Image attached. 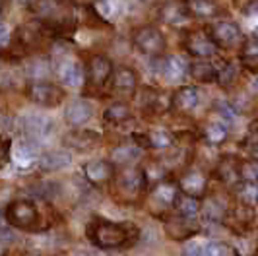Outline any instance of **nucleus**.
<instances>
[{"label":"nucleus","mask_w":258,"mask_h":256,"mask_svg":"<svg viewBox=\"0 0 258 256\" xmlns=\"http://www.w3.org/2000/svg\"><path fill=\"white\" fill-rule=\"evenodd\" d=\"M4 218L8 221V225L14 229L31 231V233H39V231L49 229L54 221V212L49 204L45 202H35L29 198H18L12 200L4 210Z\"/></svg>","instance_id":"obj_1"},{"label":"nucleus","mask_w":258,"mask_h":256,"mask_svg":"<svg viewBox=\"0 0 258 256\" xmlns=\"http://www.w3.org/2000/svg\"><path fill=\"white\" fill-rule=\"evenodd\" d=\"M27 10L49 31L68 33L78 26L76 4L72 0H27Z\"/></svg>","instance_id":"obj_2"},{"label":"nucleus","mask_w":258,"mask_h":256,"mask_svg":"<svg viewBox=\"0 0 258 256\" xmlns=\"http://www.w3.org/2000/svg\"><path fill=\"white\" fill-rule=\"evenodd\" d=\"M88 239L91 244L103 250L113 248H128L140 235V229L128 221H111V219L95 218L88 225Z\"/></svg>","instance_id":"obj_3"},{"label":"nucleus","mask_w":258,"mask_h":256,"mask_svg":"<svg viewBox=\"0 0 258 256\" xmlns=\"http://www.w3.org/2000/svg\"><path fill=\"white\" fill-rule=\"evenodd\" d=\"M146 186H148L146 169H142V167H124L122 173L115 177L113 196L116 198V202L132 204L140 198V194L144 192Z\"/></svg>","instance_id":"obj_4"},{"label":"nucleus","mask_w":258,"mask_h":256,"mask_svg":"<svg viewBox=\"0 0 258 256\" xmlns=\"http://www.w3.org/2000/svg\"><path fill=\"white\" fill-rule=\"evenodd\" d=\"M132 43H134V49L144 54V56H150V58H157L165 52L167 47V39L165 35L154 26H142L138 27L132 35Z\"/></svg>","instance_id":"obj_5"},{"label":"nucleus","mask_w":258,"mask_h":256,"mask_svg":"<svg viewBox=\"0 0 258 256\" xmlns=\"http://www.w3.org/2000/svg\"><path fill=\"white\" fill-rule=\"evenodd\" d=\"M26 95L31 103L47 109H54L64 101V91L60 90V86L47 80H31L26 88Z\"/></svg>","instance_id":"obj_6"},{"label":"nucleus","mask_w":258,"mask_h":256,"mask_svg":"<svg viewBox=\"0 0 258 256\" xmlns=\"http://www.w3.org/2000/svg\"><path fill=\"white\" fill-rule=\"evenodd\" d=\"M113 62L109 56L105 54H95L91 56L88 68H86V80H88V86L93 90H103L105 86L113 80Z\"/></svg>","instance_id":"obj_7"},{"label":"nucleus","mask_w":258,"mask_h":256,"mask_svg":"<svg viewBox=\"0 0 258 256\" xmlns=\"http://www.w3.org/2000/svg\"><path fill=\"white\" fill-rule=\"evenodd\" d=\"M208 33H210V37L214 39L216 47H221V49H231L235 45H239L241 39H243V33H241L239 26L235 22H229V20L214 22L212 26L208 27Z\"/></svg>","instance_id":"obj_8"},{"label":"nucleus","mask_w":258,"mask_h":256,"mask_svg":"<svg viewBox=\"0 0 258 256\" xmlns=\"http://www.w3.org/2000/svg\"><path fill=\"white\" fill-rule=\"evenodd\" d=\"M184 49L196 58H210L216 54V43L204 29H188L184 33Z\"/></svg>","instance_id":"obj_9"},{"label":"nucleus","mask_w":258,"mask_h":256,"mask_svg":"<svg viewBox=\"0 0 258 256\" xmlns=\"http://www.w3.org/2000/svg\"><path fill=\"white\" fill-rule=\"evenodd\" d=\"M84 175L93 186H103L115 179V163L107 159H91L84 165Z\"/></svg>","instance_id":"obj_10"},{"label":"nucleus","mask_w":258,"mask_h":256,"mask_svg":"<svg viewBox=\"0 0 258 256\" xmlns=\"http://www.w3.org/2000/svg\"><path fill=\"white\" fill-rule=\"evenodd\" d=\"M22 130H24V138L41 144V140L52 134V122L41 115H27L22 120Z\"/></svg>","instance_id":"obj_11"},{"label":"nucleus","mask_w":258,"mask_h":256,"mask_svg":"<svg viewBox=\"0 0 258 256\" xmlns=\"http://www.w3.org/2000/svg\"><path fill=\"white\" fill-rule=\"evenodd\" d=\"M101 142V136L93 130H82V128H76L74 132L66 134L62 144L66 148L74 150V152H80V154H86V152H91L99 146Z\"/></svg>","instance_id":"obj_12"},{"label":"nucleus","mask_w":258,"mask_h":256,"mask_svg":"<svg viewBox=\"0 0 258 256\" xmlns=\"http://www.w3.org/2000/svg\"><path fill=\"white\" fill-rule=\"evenodd\" d=\"M91 116H93V107L86 99L68 103V107L64 109V120L74 128H82L86 122H90Z\"/></svg>","instance_id":"obj_13"},{"label":"nucleus","mask_w":258,"mask_h":256,"mask_svg":"<svg viewBox=\"0 0 258 256\" xmlns=\"http://www.w3.org/2000/svg\"><path fill=\"white\" fill-rule=\"evenodd\" d=\"M111 88L115 93L118 95H132L136 88H138V78H136V72L128 68V66H120L116 68L115 74H113V80H111Z\"/></svg>","instance_id":"obj_14"},{"label":"nucleus","mask_w":258,"mask_h":256,"mask_svg":"<svg viewBox=\"0 0 258 256\" xmlns=\"http://www.w3.org/2000/svg\"><path fill=\"white\" fill-rule=\"evenodd\" d=\"M134 144L138 148H154V150H165L173 144V134L165 128H154L148 134H136Z\"/></svg>","instance_id":"obj_15"},{"label":"nucleus","mask_w":258,"mask_h":256,"mask_svg":"<svg viewBox=\"0 0 258 256\" xmlns=\"http://www.w3.org/2000/svg\"><path fill=\"white\" fill-rule=\"evenodd\" d=\"M56 72H58L60 82H62L64 86H68V88H78V86H82V82H84V78H86L84 68H82L74 58H62V60L58 62Z\"/></svg>","instance_id":"obj_16"},{"label":"nucleus","mask_w":258,"mask_h":256,"mask_svg":"<svg viewBox=\"0 0 258 256\" xmlns=\"http://www.w3.org/2000/svg\"><path fill=\"white\" fill-rule=\"evenodd\" d=\"M171 97H173V107L177 111H182V113L194 111L198 101H200V93H198V90L194 86H182Z\"/></svg>","instance_id":"obj_17"},{"label":"nucleus","mask_w":258,"mask_h":256,"mask_svg":"<svg viewBox=\"0 0 258 256\" xmlns=\"http://www.w3.org/2000/svg\"><path fill=\"white\" fill-rule=\"evenodd\" d=\"M72 163V155L66 152H45L41 154V157L37 159V167L41 171H60Z\"/></svg>","instance_id":"obj_18"},{"label":"nucleus","mask_w":258,"mask_h":256,"mask_svg":"<svg viewBox=\"0 0 258 256\" xmlns=\"http://www.w3.org/2000/svg\"><path fill=\"white\" fill-rule=\"evenodd\" d=\"M218 177L229 186L241 184V163L235 157H223L218 165Z\"/></svg>","instance_id":"obj_19"},{"label":"nucleus","mask_w":258,"mask_h":256,"mask_svg":"<svg viewBox=\"0 0 258 256\" xmlns=\"http://www.w3.org/2000/svg\"><path fill=\"white\" fill-rule=\"evenodd\" d=\"M144 109L150 113H163L167 111L169 105H173V97H167L163 91L159 90H146L144 91Z\"/></svg>","instance_id":"obj_20"},{"label":"nucleus","mask_w":258,"mask_h":256,"mask_svg":"<svg viewBox=\"0 0 258 256\" xmlns=\"http://www.w3.org/2000/svg\"><path fill=\"white\" fill-rule=\"evenodd\" d=\"M173 208H175V212H177L181 218H186V219H194L198 216V212L202 210L198 198H194V196H190V194H186V192H182V190H179V194H177Z\"/></svg>","instance_id":"obj_21"},{"label":"nucleus","mask_w":258,"mask_h":256,"mask_svg":"<svg viewBox=\"0 0 258 256\" xmlns=\"http://www.w3.org/2000/svg\"><path fill=\"white\" fill-rule=\"evenodd\" d=\"M130 118H132V113L126 107V103L122 101H116L113 105H109L103 113L105 124H109V126H122L124 122H128Z\"/></svg>","instance_id":"obj_22"},{"label":"nucleus","mask_w":258,"mask_h":256,"mask_svg":"<svg viewBox=\"0 0 258 256\" xmlns=\"http://www.w3.org/2000/svg\"><path fill=\"white\" fill-rule=\"evenodd\" d=\"M161 72H163V76L167 78V80H171V82H179V80H182V78L186 76V72H190V68L186 66V62L182 60L181 56L173 54V56H167V58L163 60Z\"/></svg>","instance_id":"obj_23"},{"label":"nucleus","mask_w":258,"mask_h":256,"mask_svg":"<svg viewBox=\"0 0 258 256\" xmlns=\"http://www.w3.org/2000/svg\"><path fill=\"white\" fill-rule=\"evenodd\" d=\"M206 186L208 184H206L204 175H200L198 171H188V173L181 179V190L186 192V194H190V196H194V198L204 196Z\"/></svg>","instance_id":"obj_24"},{"label":"nucleus","mask_w":258,"mask_h":256,"mask_svg":"<svg viewBox=\"0 0 258 256\" xmlns=\"http://www.w3.org/2000/svg\"><path fill=\"white\" fill-rule=\"evenodd\" d=\"M190 76L200 82V84H212V82H218V70L214 68V64L206 62V60H196L194 64H190Z\"/></svg>","instance_id":"obj_25"},{"label":"nucleus","mask_w":258,"mask_h":256,"mask_svg":"<svg viewBox=\"0 0 258 256\" xmlns=\"http://www.w3.org/2000/svg\"><path fill=\"white\" fill-rule=\"evenodd\" d=\"M138 155H140V148L136 144H124V146H118L115 152H113L111 161L116 163V165L126 167L130 163H134L138 159Z\"/></svg>","instance_id":"obj_26"},{"label":"nucleus","mask_w":258,"mask_h":256,"mask_svg":"<svg viewBox=\"0 0 258 256\" xmlns=\"http://www.w3.org/2000/svg\"><path fill=\"white\" fill-rule=\"evenodd\" d=\"M190 221L192 219H186V218H179L173 219V221H169L167 223V235L171 239H188L190 235H194V227L190 225Z\"/></svg>","instance_id":"obj_27"},{"label":"nucleus","mask_w":258,"mask_h":256,"mask_svg":"<svg viewBox=\"0 0 258 256\" xmlns=\"http://www.w3.org/2000/svg\"><path fill=\"white\" fill-rule=\"evenodd\" d=\"M241 60L250 72H258V39L252 37L243 43L241 49Z\"/></svg>","instance_id":"obj_28"},{"label":"nucleus","mask_w":258,"mask_h":256,"mask_svg":"<svg viewBox=\"0 0 258 256\" xmlns=\"http://www.w3.org/2000/svg\"><path fill=\"white\" fill-rule=\"evenodd\" d=\"M177 194H179V190H177L171 182H167V180H161V182H157L154 186V200L163 206L175 204Z\"/></svg>","instance_id":"obj_29"},{"label":"nucleus","mask_w":258,"mask_h":256,"mask_svg":"<svg viewBox=\"0 0 258 256\" xmlns=\"http://www.w3.org/2000/svg\"><path fill=\"white\" fill-rule=\"evenodd\" d=\"M16 157L20 161H33V159H39L41 157V146L37 142H31L24 138L22 142L16 144Z\"/></svg>","instance_id":"obj_30"},{"label":"nucleus","mask_w":258,"mask_h":256,"mask_svg":"<svg viewBox=\"0 0 258 256\" xmlns=\"http://www.w3.org/2000/svg\"><path fill=\"white\" fill-rule=\"evenodd\" d=\"M204 138H206L208 144L218 146V144L225 142V138H227V126L221 120H212L204 126Z\"/></svg>","instance_id":"obj_31"},{"label":"nucleus","mask_w":258,"mask_h":256,"mask_svg":"<svg viewBox=\"0 0 258 256\" xmlns=\"http://www.w3.org/2000/svg\"><path fill=\"white\" fill-rule=\"evenodd\" d=\"M184 18H186V6H184L182 2H179V0L169 2L167 6L163 8V20H165L167 24L177 26V24H181Z\"/></svg>","instance_id":"obj_32"},{"label":"nucleus","mask_w":258,"mask_h":256,"mask_svg":"<svg viewBox=\"0 0 258 256\" xmlns=\"http://www.w3.org/2000/svg\"><path fill=\"white\" fill-rule=\"evenodd\" d=\"M202 218L210 221V223H216L225 218V208L218 202V200H208L206 206L202 208Z\"/></svg>","instance_id":"obj_33"},{"label":"nucleus","mask_w":258,"mask_h":256,"mask_svg":"<svg viewBox=\"0 0 258 256\" xmlns=\"http://www.w3.org/2000/svg\"><path fill=\"white\" fill-rule=\"evenodd\" d=\"M239 200L245 206H256L258 204V184H250V182H241L239 184Z\"/></svg>","instance_id":"obj_34"},{"label":"nucleus","mask_w":258,"mask_h":256,"mask_svg":"<svg viewBox=\"0 0 258 256\" xmlns=\"http://www.w3.org/2000/svg\"><path fill=\"white\" fill-rule=\"evenodd\" d=\"M241 182L258 184V161H245L241 163Z\"/></svg>","instance_id":"obj_35"},{"label":"nucleus","mask_w":258,"mask_h":256,"mask_svg":"<svg viewBox=\"0 0 258 256\" xmlns=\"http://www.w3.org/2000/svg\"><path fill=\"white\" fill-rule=\"evenodd\" d=\"M237 80V68H235V64H225L223 66V70H220V74H218V84L223 86V88H229L233 82Z\"/></svg>","instance_id":"obj_36"},{"label":"nucleus","mask_w":258,"mask_h":256,"mask_svg":"<svg viewBox=\"0 0 258 256\" xmlns=\"http://www.w3.org/2000/svg\"><path fill=\"white\" fill-rule=\"evenodd\" d=\"M182 256H208V243L188 241L182 248Z\"/></svg>","instance_id":"obj_37"},{"label":"nucleus","mask_w":258,"mask_h":256,"mask_svg":"<svg viewBox=\"0 0 258 256\" xmlns=\"http://www.w3.org/2000/svg\"><path fill=\"white\" fill-rule=\"evenodd\" d=\"M188 6L198 16H210V14L214 12V2L212 0H190Z\"/></svg>","instance_id":"obj_38"},{"label":"nucleus","mask_w":258,"mask_h":256,"mask_svg":"<svg viewBox=\"0 0 258 256\" xmlns=\"http://www.w3.org/2000/svg\"><path fill=\"white\" fill-rule=\"evenodd\" d=\"M208 256H233V248L225 243H208Z\"/></svg>","instance_id":"obj_39"},{"label":"nucleus","mask_w":258,"mask_h":256,"mask_svg":"<svg viewBox=\"0 0 258 256\" xmlns=\"http://www.w3.org/2000/svg\"><path fill=\"white\" fill-rule=\"evenodd\" d=\"M214 107H216V111L220 113L223 118H233L235 116V107H233L231 103H225V101H216L214 103Z\"/></svg>","instance_id":"obj_40"},{"label":"nucleus","mask_w":258,"mask_h":256,"mask_svg":"<svg viewBox=\"0 0 258 256\" xmlns=\"http://www.w3.org/2000/svg\"><path fill=\"white\" fill-rule=\"evenodd\" d=\"M10 146H12V142L4 140V146H2V165H6V163H8V157H10Z\"/></svg>","instance_id":"obj_41"},{"label":"nucleus","mask_w":258,"mask_h":256,"mask_svg":"<svg viewBox=\"0 0 258 256\" xmlns=\"http://www.w3.org/2000/svg\"><path fill=\"white\" fill-rule=\"evenodd\" d=\"M248 136H250V140L258 144V120H254V122L248 126Z\"/></svg>","instance_id":"obj_42"},{"label":"nucleus","mask_w":258,"mask_h":256,"mask_svg":"<svg viewBox=\"0 0 258 256\" xmlns=\"http://www.w3.org/2000/svg\"><path fill=\"white\" fill-rule=\"evenodd\" d=\"M254 37L258 39V27H256V31H254Z\"/></svg>","instance_id":"obj_43"}]
</instances>
